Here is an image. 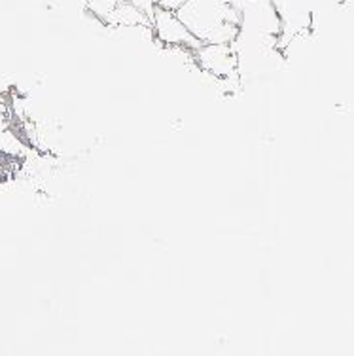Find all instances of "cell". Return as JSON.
I'll return each instance as SVG.
<instances>
[{"instance_id": "cell-1", "label": "cell", "mask_w": 354, "mask_h": 356, "mask_svg": "<svg viewBox=\"0 0 354 356\" xmlns=\"http://www.w3.org/2000/svg\"><path fill=\"white\" fill-rule=\"evenodd\" d=\"M175 14L201 44H233L241 31L235 0H186Z\"/></svg>"}, {"instance_id": "cell-2", "label": "cell", "mask_w": 354, "mask_h": 356, "mask_svg": "<svg viewBox=\"0 0 354 356\" xmlns=\"http://www.w3.org/2000/svg\"><path fill=\"white\" fill-rule=\"evenodd\" d=\"M241 10V31L235 40L254 38L267 46H279L282 27L271 0H235Z\"/></svg>"}, {"instance_id": "cell-3", "label": "cell", "mask_w": 354, "mask_h": 356, "mask_svg": "<svg viewBox=\"0 0 354 356\" xmlns=\"http://www.w3.org/2000/svg\"><path fill=\"white\" fill-rule=\"evenodd\" d=\"M280 19L282 35L279 46H287L296 36L303 35L313 27L314 15L321 0H271Z\"/></svg>"}, {"instance_id": "cell-4", "label": "cell", "mask_w": 354, "mask_h": 356, "mask_svg": "<svg viewBox=\"0 0 354 356\" xmlns=\"http://www.w3.org/2000/svg\"><path fill=\"white\" fill-rule=\"evenodd\" d=\"M152 25L156 29L159 40L165 42V44H177V46H186V48L193 49H198L203 46V44L184 27V23L178 19L175 12L165 10V8L157 6V4L156 12H154V19H152Z\"/></svg>"}, {"instance_id": "cell-5", "label": "cell", "mask_w": 354, "mask_h": 356, "mask_svg": "<svg viewBox=\"0 0 354 356\" xmlns=\"http://www.w3.org/2000/svg\"><path fill=\"white\" fill-rule=\"evenodd\" d=\"M198 61L204 70L222 78L237 70V55L232 44H203L198 48Z\"/></svg>"}, {"instance_id": "cell-6", "label": "cell", "mask_w": 354, "mask_h": 356, "mask_svg": "<svg viewBox=\"0 0 354 356\" xmlns=\"http://www.w3.org/2000/svg\"><path fill=\"white\" fill-rule=\"evenodd\" d=\"M106 23L108 25H122V27H150L152 19L148 15L140 12L129 2H118L116 8L106 15Z\"/></svg>"}, {"instance_id": "cell-7", "label": "cell", "mask_w": 354, "mask_h": 356, "mask_svg": "<svg viewBox=\"0 0 354 356\" xmlns=\"http://www.w3.org/2000/svg\"><path fill=\"white\" fill-rule=\"evenodd\" d=\"M120 0H88V8L93 12V14L99 17V19H106V15L116 8V4Z\"/></svg>"}, {"instance_id": "cell-8", "label": "cell", "mask_w": 354, "mask_h": 356, "mask_svg": "<svg viewBox=\"0 0 354 356\" xmlns=\"http://www.w3.org/2000/svg\"><path fill=\"white\" fill-rule=\"evenodd\" d=\"M122 2H129L135 8H138L140 12L148 15L150 19H154V12H156V0H122Z\"/></svg>"}, {"instance_id": "cell-9", "label": "cell", "mask_w": 354, "mask_h": 356, "mask_svg": "<svg viewBox=\"0 0 354 356\" xmlns=\"http://www.w3.org/2000/svg\"><path fill=\"white\" fill-rule=\"evenodd\" d=\"M157 6L165 8V10H170V12H177L178 8L186 4V0H157Z\"/></svg>"}, {"instance_id": "cell-10", "label": "cell", "mask_w": 354, "mask_h": 356, "mask_svg": "<svg viewBox=\"0 0 354 356\" xmlns=\"http://www.w3.org/2000/svg\"><path fill=\"white\" fill-rule=\"evenodd\" d=\"M156 2H157V0H156Z\"/></svg>"}]
</instances>
